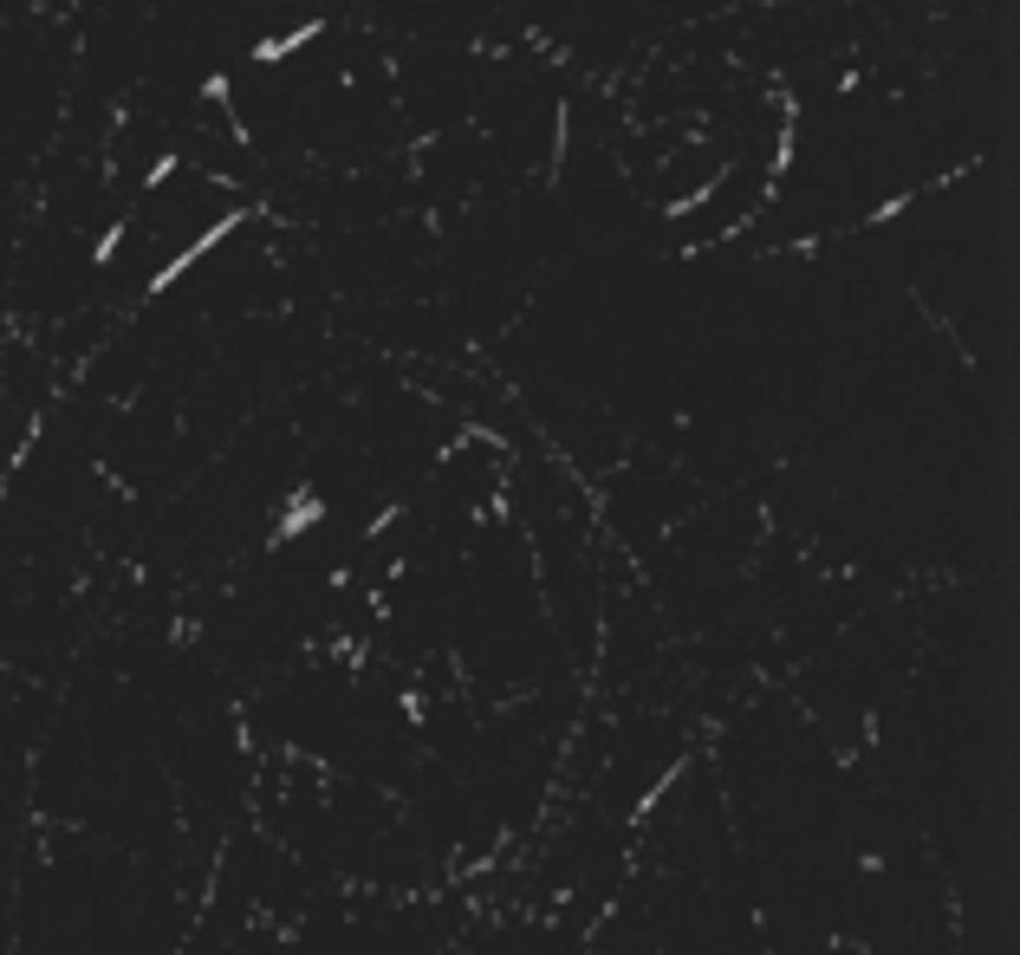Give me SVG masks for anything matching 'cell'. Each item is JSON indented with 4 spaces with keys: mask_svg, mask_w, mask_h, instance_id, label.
Segmentation results:
<instances>
[{
    "mask_svg": "<svg viewBox=\"0 0 1020 955\" xmlns=\"http://www.w3.org/2000/svg\"><path fill=\"white\" fill-rule=\"evenodd\" d=\"M248 222H254V208H222V215H215V222H209V228H202L195 241H182V248H176V254H169L163 267L150 273L143 299H163V293H169L176 279H189V273H195V261H209V254H215V248H222V241H228L235 228H248Z\"/></svg>",
    "mask_w": 1020,
    "mask_h": 955,
    "instance_id": "6da1fadb",
    "label": "cell"
},
{
    "mask_svg": "<svg viewBox=\"0 0 1020 955\" xmlns=\"http://www.w3.org/2000/svg\"><path fill=\"white\" fill-rule=\"evenodd\" d=\"M793 156H799V111H793V98H780V131H773V163H767L761 202H773V195L786 189V176H793Z\"/></svg>",
    "mask_w": 1020,
    "mask_h": 955,
    "instance_id": "7a4b0ae2",
    "label": "cell"
},
{
    "mask_svg": "<svg viewBox=\"0 0 1020 955\" xmlns=\"http://www.w3.org/2000/svg\"><path fill=\"white\" fill-rule=\"evenodd\" d=\"M312 39H325V20H319V13H312V20H299V26H286V33H266V39H254V52H248V59L273 72V65H286L293 52H306Z\"/></svg>",
    "mask_w": 1020,
    "mask_h": 955,
    "instance_id": "3957f363",
    "label": "cell"
},
{
    "mask_svg": "<svg viewBox=\"0 0 1020 955\" xmlns=\"http://www.w3.org/2000/svg\"><path fill=\"white\" fill-rule=\"evenodd\" d=\"M728 176H735V163H715V169H709V176H702L696 189H683L676 202H663V222H689L696 208H709V202L722 195V182H728Z\"/></svg>",
    "mask_w": 1020,
    "mask_h": 955,
    "instance_id": "277c9868",
    "label": "cell"
},
{
    "mask_svg": "<svg viewBox=\"0 0 1020 955\" xmlns=\"http://www.w3.org/2000/svg\"><path fill=\"white\" fill-rule=\"evenodd\" d=\"M566 156H572V111L553 105V150H546V182L566 176Z\"/></svg>",
    "mask_w": 1020,
    "mask_h": 955,
    "instance_id": "5b68a950",
    "label": "cell"
},
{
    "mask_svg": "<svg viewBox=\"0 0 1020 955\" xmlns=\"http://www.w3.org/2000/svg\"><path fill=\"white\" fill-rule=\"evenodd\" d=\"M124 235H130V215H118V222L92 241V267H111V261H118V248H124Z\"/></svg>",
    "mask_w": 1020,
    "mask_h": 955,
    "instance_id": "8992f818",
    "label": "cell"
},
{
    "mask_svg": "<svg viewBox=\"0 0 1020 955\" xmlns=\"http://www.w3.org/2000/svg\"><path fill=\"white\" fill-rule=\"evenodd\" d=\"M910 202H916V189H897V195H885L871 215H858V228H885V222H897V215H910Z\"/></svg>",
    "mask_w": 1020,
    "mask_h": 955,
    "instance_id": "52a82bcc",
    "label": "cell"
},
{
    "mask_svg": "<svg viewBox=\"0 0 1020 955\" xmlns=\"http://www.w3.org/2000/svg\"><path fill=\"white\" fill-rule=\"evenodd\" d=\"M202 98L228 118V111H235V72H209V79H202Z\"/></svg>",
    "mask_w": 1020,
    "mask_h": 955,
    "instance_id": "ba28073f",
    "label": "cell"
},
{
    "mask_svg": "<svg viewBox=\"0 0 1020 955\" xmlns=\"http://www.w3.org/2000/svg\"><path fill=\"white\" fill-rule=\"evenodd\" d=\"M176 169H182V156H176V150H156V156H150V169H143V195H156Z\"/></svg>",
    "mask_w": 1020,
    "mask_h": 955,
    "instance_id": "9c48e42d",
    "label": "cell"
}]
</instances>
